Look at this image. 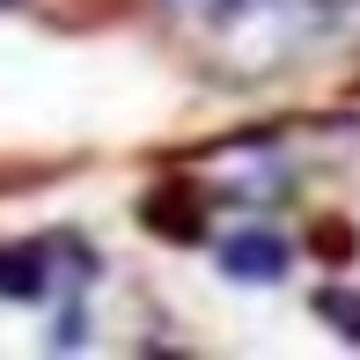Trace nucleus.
Wrapping results in <instances>:
<instances>
[{"mask_svg":"<svg viewBox=\"0 0 360 360\" xmlns=\"http://www.w3.org/2000/svg\"><path fill=\"white\" fill-rule=\"evenodd\" d=\"M221 67L265 74L316 37V0H162Z\"/></svg>","mask_w":360,"mask_h":360,"instance_id":"f257e3e1","label":"nucleus"},{"mask_svg":"<svg viewBox=\"0 0 360 360\" xmlns=\"http://www.w3.org/2000/svg\"><path fill=\"white\" fill-rule=\"evenodd\" d=\"M221 265H228V280H280L287 250H280L272 236H243V243H228V250H221Z\"/></svg>","mask_w":360,"mask_h":360,"instance_id":"f03ea898","label":"nucleus"}]
</instances>
